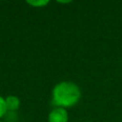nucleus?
Returning a JSON list of instances; mask_svg holds the SVG:
<instances>
[{
	"label": "nucleus",
	"mask_w": 122,
	"mask_h": 122,
	"mask_svg": "<svg viewBox=\"0 0 122 122\" xmlns=\"http://www.w3.org/2000/svg\"><path fill=\"white\" fill-rule=\"evenodd\" d=\"M6 112H8V110H6V106H5V99H3V97L0 95V119L5 115Z\"/></svg>",
	"instance_id": "nucleus-4"
},
{
	"label": "nucleus",
	"mask_w": 122,
	"mask_h": 122,
	"mask_svg": "<svg viewBox=\"0 0 122 122\" xmlns=\"http://www.w3.org/2000/svg\"><path fill=\"white\" fill-rule=\"evenodd\" d=\"M27 3L36 8V6H45L46 4H48V1L47 0H38V1H30V0H28Z\"/></svg>",
	"instance_id": "nucleus-5"
},
{
	"label": "nucleus",
	"mask_w": 122,
	"mask_h": 122,
	"mask_svg": "<svg viewBox=\"0 0 122 122\" xmlns=\"http://www.w3.org/2000/svg\"><path fill=\"white\" fill-rule=\"evenodd\" d=\"M69 115L65 108L56 107L49 112L48 122H67Z\"/></svg>",
	"instance_id": "nucleus-2"
},
{
	"label": "nucleus",
	"mask_w": 122,
	"mask_h": 122,
	"mask_svg": "<svg viewBox=\"0 0 122 122\" xmlns=\"http://www.w3.org/2000/svg\"><path fill=\"white\" fill-rule=\"evenodd\" d=\"M20 105V101L17 97L15 95H9L5 97V106H6V110H17L19 108Z\"/></svg>",
	"instance_id": "nucleus-3"
},
{
	"label": "nucleus",
	"mask_w": 122,
	"mask_h": 122,
	"mask_svg": "<svg viewBox=\"0 0 122 122\" xmlns=\"http://www.w3.org/2000/svg\"><path fill=\"white\" fill-rule=\"evenodd\" d=\"M80 97L79 87L72 81H61L53 89V102L57 107H72L78 103Z\"/></svg>",
	"instance_id": "nucleus-1"
}]
</instances>
